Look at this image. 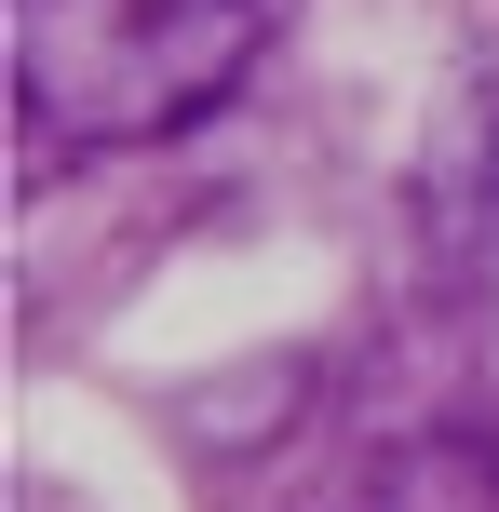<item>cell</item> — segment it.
Segmentation results:
<instances>
[{"instance_id": "6da1fadb", "label": "cell", "mask_w": 499, "mask_h": 512, "mask_svg": "<svg viewBox=\"0 0 499 512\" xmlns=\"http://www.w3.org/2000/svg\"><path fill=\"white\" fill-rule=\"evenodd\" d=\"M257 41H270V0H0L14 122L27 149H68V162L216 122Z\"/></svg>"}, {"instance_id": "7a4b0ae2", "label": "cell", "mask_w": 499, "mask_h": 512, "mask_svg": "<svg viewBox=\"0 0 499 512\" xmlns=\"http://www.w3.org/2000/svg\"><path fill=\"white\" fill-rule=\"evenodd\" d=\"M405 216H419L432 283H459V270L499 243V14L473 27L446 108H432V135H419V189H405Z\"/></svg>"}, {"instance_id": "3957f363", "label": "cell", "mask_w": 499, "mask_h": 512, "mask_svg": "<svg viewBox=\"0 0 499 512\" xmlns=\"http://www.w3.org/2000/svg\"><path fill=\"white\" fill-rule=\"evenodd\" d=\"M365 512H499V432L486 418H432V432L378 445Z\"/></svg>"}]
</instances>
